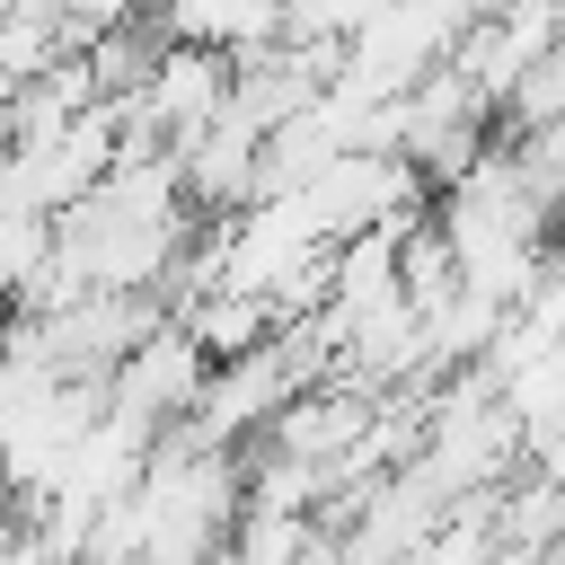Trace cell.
Returning <instances> with one entry per match:
<instances>
[{
  "label": "cell",
  "instance_id": "obj_1",
  "mask_svg": "<svg viewBox=\"0 0 565 565\" xmlns=\"http://www.w3.org/2000/svg\"><path fill=\"white\" fill-rule=\"evenodd\" d=\"M247 512V468L238 450H212L194 433H168L141 468V486L124 503L97 512V539H88V565H203L230 547Z\"/></svg>",
  "mask_w": 565,
  "mask_h": 565
},
{
  "label": "cell",
  "instance_id": "obj_2",
  "mask_svg": "<svg viewBox=\"0 0 565 565\" xmlns=\"http://www.w3.org/2000/svg\"><path fill=\"white\" fill-rule=\"evenodd\" d=\"M433 230H441V247H450L459 282H468V291H486V300H503V309H521V300L547 282L556 203H547V185L521 168V150H512V141H494L459 185H441V194H433Z\"/></svg>",
  "mask_w": 565,
  "mask_h": 565
},
{
  "label": "cell",
  "instance_id": "obj_3",
  "mask_svg": "<svg viewBox=\"0 0 565 565\" xmlns=\"http://www.w3.org/2000/svg\"><path fill=\"white\" fill-rule=\"evenodd\" d=\"M203 388H212V353L168 318L141 353H124L115 362V380H106V406L115 415H132L141 433H177V424H194V406H203Z\"/></svg>",
  "mask_w": 565,
  "mask_h": 565
},
{
  "label": "cell",
  "instance_id": "obj_4",
  "mask_svg": "<svg viewBox=\"0 0 565 565\" xmlns=\"http://www.w3.org/2000/svg\"><path fill=\"white\" fill-rule=\"evenodd\" d=\"M150 26H159L168 44L247 62V53H274V44H282V0H159Z\"/></svg>",
  "mask_w": 565,
  "mask_h": 565
},
{
  "label": "cell",
  "instance_id": "obj_5",
  "mask_svg": "<svg viewBox=\"0 0 565 565\" xmlns=\"http://www.w3.org/2000/svg\"><path fill=\"white\" fill-rule=\"evenodd\" d=\"M177 327H185L212 362H238V353H256V344H274V335H282V309H274V300H256V291H212V300H194Z\"/></svg>",
  "mask_w": 565,
  "mask_h": 565
},
{
  "label": "cell",
  "instance_id": "obj_6",
  "mask_svg": "<svg viewBox=\"0 0 565 565\" xmlns=\"http://www.w3.org/2000/svg\"><path fill=\"white\" fill-rule=\"evenodd\" d=\"M318 547H327V530L309 521V512H238V530H230V556L238 565H318Z\"/></svg>",
  "mask_w": 565,
  "mask_h": 565
},
{
  "label": "cell",
  "instance_id": "obj_7",
  "mask_svg": "<svg viewBox=\"0 0 565 565\" xmlns=\"http://www.w3.org/2000/svg\"><path fill=\"white\" fill-rule=\"evenodd\" d=\"M371 18H380V0H282V44H327V53H344Z\"/></svg>",
  "mask_w": 565,
  "mask_h": 565
},
{
  "label": "cell",
  "instance_id": "obj_8",
  "mask_svg": "<svg viewBox=\"0 0 565 565\" xmlns=\"http://www.w3.org/2000/svg\"><path fill=\"white\" fill-rule=\"evenodd\" d=\"M406 565H503V547H494V530H486V494H477V503H459V512H450V521H441Z\"/></svg>",
  "mask_w": 565,
  "mask_h": 565
},
{
  "label": "cell",
  "instance_id": "obj_9",
  "mask_svg": "<svg viewBox=\"0 0 565 565\" xmlns=\"http://www.w3.org/2000/svg\"><path fill=\"white\" fill-rule=\"evenodd\" d=\"M450 9H459V18L477 26V18H503V9H521V0H450Z\"/></svg>",
  "mask_w": 565,
  "mask_h": 565
},
{
  "label": "cell",
  "instance_id": "obj_10",
  "mask_svg": "<svg viewBox=\"0 0 565 565\" xmlns=\"http://www.w3.org/2000/svg\"><path fill=\"white\" fill-rule=\"evenodd\" d=\"M203 565H238V556H230V547H221V556H203Z\"/></svg>",
  "mask_w": 565,
  "mask_h": 565
}]
</instances>
